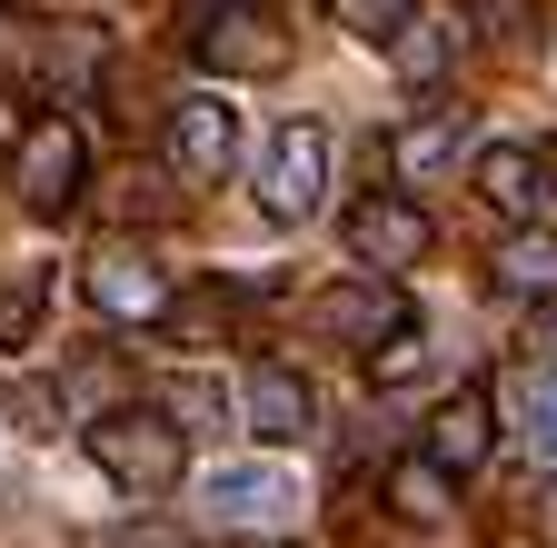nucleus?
Wrapping results in <instances>:
<instances>
[{"label":"nucleus","mask_w":557,"mask_h":548,"mask_svg":"<svg viewBox=\"0 0 557 548\" xmlns=\"http://www.w3.org/2000/svg\"><path fill=\"white\" fill-rule=\"evenodd\" d=\"M50 319V269H21V280H0V350H30Z\"/></svg>","instance_id":"f3484780"},{"label":"nucleus","mask_w":557,"mask_h":548,"mask_svg":"<svg viewBox=\"0 0 557 548\" xmlns=\"http://www.w3.org/2000/svg\"><path fill=\"white\" fill-rule=\"evenodd\" d=\"M448 50H458V21H408V31L388 40V60H398V81H418V90H429V81L448 71Z\"/></svg>","instance_id":"a211bd4d"},{"label":"nucleus","mask_w":557,"mask_h":548,"mask_svg":"<svg viewBox=\"0 0 557 548\" xmlns=\"http://www.w3.org/2000/svg\"><path fill=\"white\" fill-rule=\"evenodd\" d=\"M81 280H90V309H100V319H139V329L170 319V280H160L139 249H90Z\"/></svg>","instance_id":"1a4fd4ad"},{"label":"nucleus","mask_w":557,"mask_h":548,"mask_svg":"<svg viewBox=\"0 0 557 548\" xmlns=\"http://www.w3.org/2000/svg\"><path fill=\"white\" fill-rule=\"evenodd\" d=\"M11 190H21V210H40V220L81 210V190H90V141H81V120H70V110H40V120L21 130Z\"/></svg>","instance_id":"f03ea898"},{"label":"nucleus","mask_w":557,"mask_h":548,"mask_svg":"<svg viewBox=\"0 0 557 548\" xmlns=\"http://www.w3.org/2000/svg\"><path fill=\"white\" fill-rule=\"evenodd\" d=\"M319 329L338 339V350H388L398 329H418V309H408L398 280H348V290L319 300Z\"/></svg>","instance_id":"0eeeda50"},{"label":"nucleus","mask_w":557,"mask_h":548,"mask_svg":"<svg viewBox=\"0 0 557 548\" xmlns=\"http://www.w3.org/2000/svg\"><path fill=\"white\" fill-rule=\"evenodd\" d=\"M230 160H239V110H230L220 90L170 100V170L209 190V180H230Z\"/></svg>","instance_id":"423d86ee"},{"label":"nucleus","mask_w":557,"mask_h":548,"mask_svg":"<svg viewBox=\"0 0 557 548\" xmlns=\"http://www.w3.org/2000/svg\"><path fill=\"white\" fill-rule=\"evenodd\" d=\"M319 190H329V130H319V120H278V130H269V160H259L269 220H309Z\"/></svg>","instance_id":"39448f33"},{"label":"nucleus","mask_w":557,"mask_h":548,"mask_svg":"<svg viewBox=\"0 0 557 548\" xmlns=\"http://www.w3.org/2000/svg\"><path fill=\"white\" fill-rule=\"evenodd\" d=\"M518 409H528V439H537V449L557 459V369H547V360H537V369L518 379Z\"/></svg>","instance_id":"aec40b11"},{"label":"nucleus","mask_w":557,"mask_h":548,"mask_svg":"<svg viewBox=\"0 0 557 548\" xmlns=\"http://www.w3.org/2000/svg\"><path fill=\"white\" fill-rule=\"evenodd\" d=\"M487 449H498V399L487 389H448L438 419H429V459L448 478H468V468H487Z\"/></svg>","instance_id":"9b49d317"},{"label":"nucleus","mask_w":557,"mask_h":548,"mask_svg":"<svg viewBox=\"0 0 557 548\" xmlns=\"http://www.w3.org/2000/svg\"><path fill=\"white\" fill-rule=\"evenodd\" d=\"M269 548H289V538H269Z\"/></svg>","instance_id":"5701e85b"},{"label":"nucleus","mask_w":557,"mask_h":548,"mask_svg":"<svg viewBox=\"0 0 557 548\" xmlns=\"http://www.w3.org/2000/svg\"><path fill=\"white\" fill-rule=\"evenodd\" d=\"M329 11H338V31H359V40H398L418 21V0H329Z\"/></svg>","instance_id":"6ab92c4d"},{"label":"nucleus","mask_w":557,"mask_h":548,"mask_svg":"<svg viewBox=\"0 0 557 548\" xmlns=\"http://www.w3.org/2000/svg\"><path fill=\"white\" fill-rule=\"evenodd\" d=\"M448 160H458V110H418L398 141H388V170L398 180H438Z\"/></svg>","instance_id":"4468645a"},{"label":"nucleus","mask_w":557,"mask_h":548,"mask_svg":"<svg viewBox=\"0 0 557 548\" xmlns=\"http://www.w3.org/2000/svg\"><path fill=\"white\" fill-rule=\"evenodd\" d=\"M468 180H478L487 210L518 220V230H537V220H547V199H557V190H547V160H537V150H518V141H487Z\"/></svg>","instance_id":"9d476101"},{"label":"nucleus","mask_w":557,"mask_h":548,"mask_svg":"<svg viewBox=\"0 0 557 548\" xmlns=\"http://www.w3.org/2000/svg\"><path fill=\"white\" fill-rule=\"evenodd\" d=\"M189 50H199V71H220V81L289 71V31H278L269 0H209V11L189 21Z\"/></svg>","instance_id":"7ed1b4c3"},{"label":"nucleus","mask_w":557,"mask_h":548,"mask_svg":"<svg viewBox=\"0 0 557 548\" xmlns=\"http://www.w3.org/2000/svg\"><path fill=\"white\" fill-rule=\"evenodd\" d=\"M448 499H458V478H448L429 449L388 468V509H398V519H418V528H429V519H448Z\"/></svg>","instance_id":"2eb2a0df"},{"label":"nucleus","mask_w":557,"mask_h":548,"mask_svg":"<svg viewBox=\"0 0 557 548\" xmlns=\"http://www.w3.org/2000/svg\"><path fill=\"white\" fill-rule=\"evenodd\" d=\"M209 519H220V528H269L278 509H299L289 499V478H278V468H209Z\"/></svg>","instance_id":"f8f14e48"},{"label":"nucleus","mask_w":557,"mask_h":548,"mask_svg":"<svg viewBox=\"0 0 557 548\" xmlns=\"http://www.w3.org/2000/svg\"><path fill=\"white\" fill-rule=\"evenodd\" d=\"M487 280L508 300H557V230H508L498 259H487Z\"/></svg>","instance_id":"ddd939ff"},{"label":"nucleus","mask_w":557,"mask_h":548,"mask_svg":"<svg viewBox=\"0 0 557 548\" xmlns=\"http://www.w3.org/2000/svg\"><path fill=\"white\" fill-rule=\"evenodd\" d=\"M239 419H249V439H269V449H299V439H309V419H319V399H309V379H299V369L259 360V369L239 379Z\"/></svg>","instance_id":"6e6552de"},{"label":"nucleus","mask_w":557,"mask_h":548,"mask_svg":"<svg viewBox=\"0 0 557 548\" xmlns=\"http://www.w3.org/2000/svg\"><path fill=\"white\" fill-rule=\"evenodd\" d=\"M528 350H537V360L557 369V300H537V319H528Z\"/></svg>","instance_id":"412c9836"},{"label":"nucleus","mask_w":557,"mask_h":548,"mask_svg":"<svg viewBox=\"0 0 557 548\" xmlns=\"http://www.w3.org/2000/svg\"><path fill=\"white\" fill-rule=\"evenodd\" d=\"M11 11H30V0H0V21H11Z\"/></svg>","instance_id":"4be33fe9"},{"label":"nucleus","mask_w":557,"mask_h":548,"mask_svg":"<svg viewBox=\"0 0 557 548\" xmlns=\"http://www.w3.org/2000/svg\"><path fill=\"white\" fill-rule=\"evenodd\" d=\"M348 249H359V269L369 280H398V269H418L429 259V210L418 199H398V190H369V199H348Z\"/></svg>","instance_id":"20e7f679"},{"label":"nucleus","mask_w":557,"mask_h":548,"mask_svg":"<svg viewBox=\"0 0 557 548\" xmlns=\"http://www.w3.org/2000/svg\"><path fill=\"white\" fill-rule=\"evenodd\" d=\"M230 319H239V290H230V280H199L189 300H170V319H160V329H170V339H189V350H209V339H230Z\"/></svg>","instance_id":"dca6fc26"},{"label":"nucleus","mask_w":557,"mask_h":548,"mask_svg":"<svg viewBox=\"0 0 557 548\" xmlns=\"http://www.w3.org/2000/svg\"><path fill=\"white\" fill-rule=\"evenodd\" d=\"M90 459H100V478H120L129 499H160L189 468V429L170 419V409H100L90 419Z\"/></svg>","instance_id":"f257e3e1"}]
</instances>
